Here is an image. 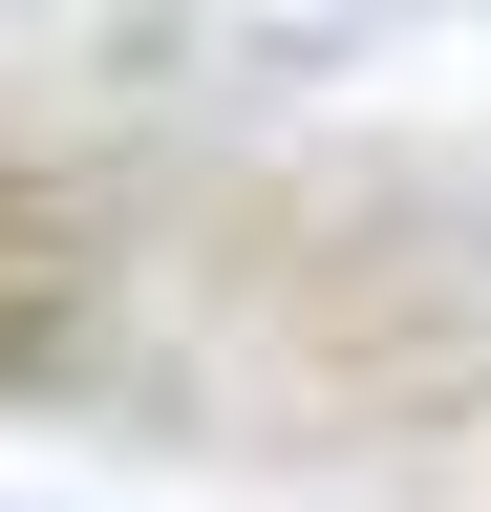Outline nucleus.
<instances>
[{"label": "nucleus", "mask_w": 491, "mask_h": 512, "mask_svg": "<svg viewBox=\"0 0 491 512\" xmlns=\"http://www.w3.org/2000/svg\"><path fill=\"white\" fill-rule=\"evenodd\" d=\"M0 384H65V256L22 192H0Z\"/></svg>", "instance_id": "nucleus-1"}]
</instances>
